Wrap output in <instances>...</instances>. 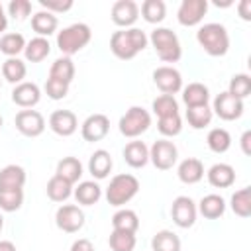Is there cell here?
I'll return each mask as SVG.
<instances>
[{"instance_id": "cell-1", "label": "cell", "mask_w": 251, "mask_h": 251, "mask_svg": "<svg viewBox=\"0 0 251 251\" xmlns=\"http://www.w3.org/2000/svg\"><path fill=\"white\" fill-rule=\"evenodd\" d=\"M149 43V37L143 29L139 27H127V29H118L112 33L110 37V51L122 59V61H129L133 59L137 53H141Z\"/></svg>"}, {"instance_id": "cell-2", "label": "cell", "mask_w": 251, "mask_h": 251, "mask_svg": "<svg viewBox=\"0 0 251 251\" xmlns=\"http://www.w3.org/2000/svg\"><path fill=\"white\" fill-rule=\"evenodd\" d=\"M196 41L210 57H224L229 51V33L226 25L216 22L200 25L196 31Z\"/></svg>"}, {"instance_id": "cell-3", "label": "cell", "mask_w": 251, "mask_h": 251, "mask_svg": "<svg viewBox=\"0 0 251 251\" xmlns=\"http://www.w3.org/2000/svg\"><path fill=\"white\" fill-rule=\"evenodd\" d=\"M92 39V31L90 25L78 22V24H71L67 27H63L57 33V47L65 57H71L75 53H78L80 49H84Z\"/></svg>"}, {"instance_id": "cell-4", "label": "cell", "mask_w": 251, "mask_h": 251, "mask_svg": "<svg viewBox=\"0 0 251 251\" xmlns=\"http://www.w3.org/2000/svg\"><path fill=\"white\" fill-rule=\"evenodd\" d=\"M149 41L163 63H176L182 57V47L176 33L169 27H155L149 35Z\"/></svg>"}, {"instance_id": "cell-5", "label": "cell", "mask_w": 251, "mask_h": 251, "mask_svg": "<svg viewBox=\"0 0 251 251\" xmlns=\"http://www.w3.org/2000/svg\"><path fill=\"white\" fill-rule=\"evenodd\" d=\"M137 192H139V180H137V176H133L129 173H120V175H116L110 180V184L106 188V200H108L110 206L122 208Z\"/></svg>"}, {"instance_id": "cell-6", "label": "cell", "mask_w": 251, "mask_h": 251, "mask_svg": "<svg viewBox=\"0 0 251 251\" xmlns=\"http://www.w3.org/2000/svg\"><path fill=\"white\" fill-rule=\"evenodd\" d=\"M151 126V114L141 106H131L118 122V129L124 137L135 139L141 133H145Z\"/></svg>"}, {"instance_id": "cell-7", "label": "cell", "mask_w": 251, "mask_h": 251, "mask_svg": "<svg viewBox=\"0 0 251 251\" xmlns=\"http://www.w3.org/2000/svg\"><path fill=\"white\" fill-rule=\"evenodd\" d=\"M243 110H245V104L243 100L231 96L227 90L226 92H220L216 98H214V104H212V112L224 120V122H233V120H239L243 116Z\"/></svg>"}, {"instance_id": "cell-8", "label": "cell", "mask_w": 251, "mask_h": 251, "mask_svg": "<svg viewBox=\"0 0 251 251\" xmlns=\"http://www.w3.org/2000/svg\"><path fill=\"white\" fill-rule=\"evenodd\" d=\"M178 159V149L173 141L169 139H159L149 147V161L155 165L159 171H169L175 167Z\"/></svg>"}, {"instance_id": "cell-9", "label": "cell", "mask_w": 251, "mask_h": 251, "mask_svg": "<svg viewBox=\"0 0 251 251\" xmlns=\"http://www.w3.org/2000/svg\"><path fill=\"white\" fill-rule=\"evenodd\" d=\"M55 224L65 233H76L84 226V212L76 204H63L55 212Z\"/></svg>"}, {"instance_id": "cell-10", "label": "cell", "mask_w": 251, "mask_h": 251, "mask_svg": "<svg viewBox=\"0 0 251 251\" xmlns=\"http://www.w3.org/2000/svg\"><path fill=\"white\" fill-rule=\"evenodd\" d=\"M196 216H198V210H196V202L190 198V196H176L173 200V206H171V218L175 222V226L186 229V227H192L194 222H196Z\"/></svg>"}, {"instance_id": "cell-11", "label": "cell", "mask_w": 251, "mask_h": 251, "mask_svg": "<svg viewBox=\"0 0 251 251\" xmlns=\"http://www.w3.org/2000/svg\"><path fill=\"white\" fill-rule=\"evenodd\" d=\"M153 82L155 86L163 92V94H171L175 96L176 92L182 90V75L171 67V65H163V67H157L153 71Z\"/></svg>"}, {"instance_id": "cell-12", "label": "cell", "mask_w": 251, "mask_h": 251, "mask_svg": "<svg viewBox=\"0 0 251 251\" xmlns=\"http://www.w3.org/2000/svg\"><path fill=\"white\" fill-rule=\"evenodd\" d=\"M14 124L16 129L25 137H39L45 131V118L37 110H20Z\"/></svg>"}, {"instance_id": "cell-13", "label": "cell", "mask_w": 251, "mask_h": 251, "mask_svg": "<svg viewBox=\"0 0 251 251\" xmlns=\"http://www.w3.org/2000/svg\"><path fill=\"white\" fill-rule=\"evenodd\" d=\"M208 12V0H182L176 10V20L184 27L198 25Z\"/></svg>"}, {"instance_id": "cell-14", "label": "cell", "mask_w": 251, "mask_h": 251, "mask_svg": "<svg viewBox=\"0 0 251 251\" xmlns=\"http://www.w3.org/2000/svg\"><path fill=\"white\" fill-rule=\"evenodd\" d=\"M110 18H112V22H114L118 27H122V29L133 27V24H135L137 18H139V6H137V2H133V0H118V2L112 4Z\"/></svg>"}, {"instance_id": "cell-15", "label": "cell", "mask_w": 251, "mask_h": 251, "mask_svg": "<svg viewBox=\"0 0 251 251\" xmlns=\"http://www.w3.org/2000/svg\"><path fill=\"white\" fill-rule=\"evenodd\" d=\"M108 131H110V120L104 114H90L80 126V135L88 143L102 141L108 135Z\"/></svg>"}, {"instance_id": "cell-16", "label": "cell", "mask_w": 251, "mask_h": 251, "mask_svg": "<svg viewBox=\"0 0 251 251\" xmlns=\"http://www.w3.org/2000/svg\"><path fill=\"white\" fill-rule=\"evenodd\" d=\"M39 100H41V88L35 82L24 80V82L16 84L12 90V102L24 110L33 108L35 104H39Z\"/></svg>"}, {"instance_id": "cell-17", "label": "cell", "mask_w": 251, "mask_h": 251, "mask_svg": "<svg viewBox=\"0 0 251 251\" xmlns=\"http://www.w3.org/2000/svg\"><path fill=\"white\" fill-rule=\"evenodd\" d=\"M49 127L61 137H69L78 129V120L71 110H55L49 116Z\"/></svg>"}, {"instance_id": "cell-18", "label": "cell", "mask_w": 251, "mask_h": 251, "mask_svg": "<svg viewBox=\"0 0 251 251\" xmlns=\"http://www.w3.org/2000/svg\"><path fill=\"white\" fill-rule=\"evenodd\" d=\"M206 176L214 188H229L235 182V169L227 163H216L208 169Z\"/></svg>"}, {"instance_id": "cell-19", "label": "cell", "mask_w": 251, "mask_h": 251, "mask_svg": "<svg viewBox=\"0 0 251 251\" xmlns=\"http://www.w3.org/2000/svg\"><path fill=\"white\" fill-rule=\"evenodd\" d=\"M176 175H178V180L184 182V184H196L204 178V165L200 159L196 157H188L184 161L178 163V169H176Z\"/></svg>"}, {"instance_id": "cell-20", "label": "cell", "mask_w": 251, "mask_h": 251, "mask_svg": "<svg viewBox=\"0 0 251 251\" xmlns=\"http://www.w3.org/2000/svg\"><path fill=\"white\" fill-rule=\"evenodd\" d=\"M124 161L131 167V169H141L149 163V147L139 141V139H133L129 141L126 147H124Z\"/></svg>"}, {"instance_id": "cell-21", "label": "cell", "mask_w": 251, "mask_h": 251, "mask_svg": "<svg viewBox=\"0 0 251 251\" xmlns=\"http://www.w3.org/2000/svg\"><path fill=\"white\" fill-rule=\"evenodd\" d=\"M114 167V161H112V155L106 151V149H96L90 159H88V173L96 178V180H102L110 175Z\"/></svg>"}, {"instance_id": "cell-22", "label": "cell", "mask_w": 251, "mask_h": 251, "mask_svg": "<svg viewBox=\"0 0 251 251\" xmlns=\"http://www.w3.org/2000/svg\"><path fill=\"white\" fill-rule=\"evenodd\" d=\"M182 102L186 104V108L208 106V102H210V90H208V86L202 84V82H190L188 86L182 88Z\"/></svg>"}, {"instance_id": "cell-23", "label": "cell", "mask_w": 251, "mask_h": 251, "mask_svg": "<svg viewBox=\"0 0 251 251\" xmlns=\"http://www.w3.org/2000/svg\"><path fill=\"white\" fill-rule=\"evenodd\" d=\"M25 184V169L20 165H6L0 171V190H18Z\"/></svg>"}, {"instance_id": "cell-24", "label": "cell", "mask_w": 251, "mask_h": 251, "mask_svg": "<svg viewBox=\"0 0 251 251\" xmlns=\"http://www.w3.org/2000/svg\"><path fill=\"white\" fill-rule=\"evenodd\" d=\"M57 25H59L57 16L47 10H39L31 16V27L37 33V37H49L51 33L57 31Z\"/></svg>"}, {"instance_id": "cell-25", "label": "cell", "mask_w": 251, "mask_h": 251, "mask_svg": "<svg viewBox=\"0 0 251 251\" xmlns=\"http://www.w3.org/2000/svg\"><path fill=\"white\" fill-rule=\"evenodd\" d=\"M196 210L206 218V220H218L226 212V200L220 194H206L198 202Z\"/></svg>"}, {"instance_id": "cell-26", "label": "cell", "mask_w": 251, "mask_h": 251, "mask_svg": "<svg viewBox=\"0 0 251 251\" xmlns=\"http://www.w3.org/2000/svg\"><path fill=\"white\" fill-rule=\"evenodd\" d=\"M55 175L61 176L63 180H67L69 184H75V182H78L80 176H82V163H80L76 157H63V159L57 163Z\"/></svg>"}, {"instance_id": "cell-27", "label": "cell", "mask_w": 251, "mask_h": 251, "mask_svg": "<svg viewBox=\"0 0 251 251\" xmlns=\"http://www.w3.org/2000/svg\"><path fill=\"white\" fill-rule=\"evenodd\" d=\"M73 194H75V198H76L78 204H82V206H92V204H96V202L102 198V188H100V184L94 182V180H82V182H78V186L73 190Z\"/></svg>"}, {"instance_id": "cell-28", "label": "cell", "mask_w": 251, "mask_h": 251, "mask_svg": "<svg viewBox=\"0 0 251 251\" xmlns=\"http://www.w3.org/2000/svg\"><path fill=\"white\" fill-rule=\"evenodd\" d=\"M27 75V67L25 63L20 59V57H8L4 63H2V76L10 82V84H20L24 82Z\"/></svg>"}, {"instance_id": "cell-29", "label": "cell", "mask_w": 251, "mask_h": 251, "mask_svg": "<svg viewBox=\"0 0 251 251\" xmlns=\"http://www.w3.org/2000/svg\"><path fill=\"white\" fill-rule=\"evenodd\" d=\"M47 78H55V80H61L65 84H71L73 78H75V63L71 57H59L53 61L51 69H49V76Z\"/></svg>"}, {"instance_id": "cell-30", "label": "cell", "mask_w": 251, "mask_h": 251, "mask_svg": "<svg viewBox=\"0 0 251 251\" xmlns=\"http://www.w3.org/2000/svg\"><path fill=\"white\" fill-rule=\"evenodd\" d=\"M112 229L135 233L139 229V218H137V214L133 210H129V208H120L112 216Z\"/></svg>"}, {"instance_id": "cell-31", "label": "cell", "mask_w": 251, "mask_h": 251, "mask_svg": "<svg viewBox=\"0 0 251 251\" xmlns=\"http://www.w3.org/2000/svg\"><path fill=\"white\" fill-rule=\"evenodd\" d=\"M49 53H51V45L47 37H33L25 43V49H24L25 61L29 63H41L43 59H47Z\"/></svg>"}, {"instance_id": "cell-32", "label": "cell", "mask_w": 251, "mask_h": 251, "mask_svg": "<svg viewBox=\"0 0 251 251\" xmlns=\"http://www.w3.org/2000/svg\"><path fill=\"white\" fill-rule=\"evenodd\" d=\"M45 192H47L49 200H53V202H65V200L73 194V184H69V182L63 180L61 176L53 175V176L47 180Z\"/></svg>"}, {"instance_id": "cell-33", "label": "cell", "mask_w": 251, "mask_h": 251, "mask_svg": "<svg viewBox=\"0 0 251 251\" xmlns=\"http://www.w3.org/2000/svg\"><path fill=\"white\" fill-rule=\"evenodd\" d=\"M229 206H231V212L239 218H249L251 216V188L245 186V188H239L231 194V200H229Z\"/></svg>"}, {"instance_id": "cell-34", "label": "cell", "mask_w": 251, "mask_h": 251, "mask_svg": "<svg viewBox=\"0 0 251 251\" xmlns=\"http://www.w3.org/2000/svg\"><path fill=\"white\" fill-rule=\"evenodd\" d=\"M151 249L153 251H180V239L175 231L171 229H161L153 235L151 239Z\"/></svg>"}, {"instance_id": "cell-35", "label": "cell", "mask_w": 251, "mask_h": 251, "mask_svg": "<svg viewBox=\"0 0 251 251\" xmlns=\"http://www.w3.org/2000/svg\"><path fill=\"white\" fill-rule=\"evenodd\" d=\"M206 143H208L210 151H214V153L220 155V153H226V151L231 147V135H229V131L224 129V127H214V129L208 131Z\"/></svg>"}, {"instance_id": "cell-36", "label": "cell", "mask_w": 251, "mask_h": 251, "mask_svg": "<svg viewBox=\"0 0 251 251\" xmlns=\"http://www.w3.org/2000/svg\"><path fill=\"white\" fill-rule=\"evenodd\" d=\"M214 112L210 106H200V108H186V122L192 129H204L212 124Z\"/></svg>"}, {"instance_id": "cell-37", "label": "cell", "mask_w": 251, "mask_h": 251, "mask_svg": "<svg viewBox=\"0 0 251 251\" xmlns=\"http://www.w3.org/2000/svg\"><path fill=\"white\" fill-rule=\"evenodd\" d=\"M25 37L22 33H4L0 37V51L6 55V57H18L24 49H25Z\"/></svg>"}, {"instance_id": "cell-38", "label": "cell", "mask_w": 251, "mask_h": 251, "mask_svg": "<svg viewBox=\"0 0 251 251\" xmlns=\"http://www.w3.org/2000/svg\"><path fill=\"white\" fill-rule=\"evenodd\" d=\"M141 16L147 24H161L167 16V6L163 0H145L141 4Z\"/></svg>"}, {"instance_id": "cell-39", "label": "cell", "mask_w": 251, "mask_h": 251, "mask_svg": "<svg viewBox=\"0 0 251 251\" xmlns=\"http://www.w3.org/2000/svg\"><path fill=\"white\" fill-rule=\"evenodd\" d=\"M135 233H129V231H118V229H112L110 237H108V245L112 251H133L135 249Z\"/></svg>"}, {"instance_id": "cell-40", "label": "cell", "mask_w": 251, "mask_h": 251, "mask_svg": "<svg viewBox=\"0 0 251 251\" xmlns=\"http://www.w3.org/2000/svg\"><path fill=\"white\" fill-rule=\"evenodd\" d=\"M227 92L239 100H245L251 92V76L247 73H237L229 78V86H227Z\"/></svg>"}, {"instance_id": "cell-41", "label": "cell", "mask_w": 251, "mask_h": 251, "mask_svg": "<svg viewBox=\"0 0 251 251\" xmlns=\"http://www.w3.org/2000/svg\"><path fill=\"white\" fill-rule=\"evenodd\" d=\"M151 108H153V112H155L157 118H165V116L178 114V102H176V98L171 96V94H161V96H157V98L153 100Z\"/></svg>"}, {"instance_id": "cell-42", "label": "cell", "mask_w": 251, "mask_h": 251, "mask_svg": "<svg viewBox=\"0 0 251 251\" xmlns=\"http://www.w3.org/2000/svg\"><path fill=\"white\" fill-rule=\"evenodd\" d=\"M24 204V188L18 190H0V210L2 212H16Z\"/></svg>"}, {"instance_id": "cell-43", "label": "cell", "mask_w": 251, "mask_h": 251, "mask_svg": "<svg viewBox=\"0 0 251 251\" xmlns=\"http://www.w3.org/2000/svg\"><path fill=\"white\" fill-rule=\"evenodd\" d=\"M157 129L161 131V135L165 137H175L182 131V120L180 114H173V116H165L157 120Z\"/></svg>"}, {"instance_id": "cell-44", "label": "cell", "mask_w": 251, "mask_h": 251, "mask_svg": "<svg viewBox=\"0 0 251 251\" xmlns=\"http://www.w3.org/2000/svg\"><path fill=\"white\" fill-rule=\"evenodd\" d=\"M31 14V2L29 0H12L8 4V16H12L18 22H24Z\"/></svg>"}, {"instance_id": "cell-45", "label": "cell", "mask_w": 251, "mask_h": 251, "mask_svg": "<svg viewBox=\"0 0 251 251\" xmlns=\"http://www.w3.org/2000/svg\"><path fill=\"white\" fill-rule=\"evenodd\" d=\"M45 94L51 100H63L69 94V84H65L61 80H55V78H47L45 80Z\"/></svg>"}, {"instance_id": "cell-46", "label": "cell", "mask_w": 251, "mask_h": 251, "mask_svg": "<svg viewBox=\"0 0 251 251\" xmlns=\"http://www.w3.org/2000/svg\"><path fill=\"white\" fill-rule=\"evenodd\" d=\"M39 6L51 14H63L73 8V0H39Z\"/></svg>"}, {"instance_id": "cell-47", "label": "cell", "mask_w": 251, "mask_h": 251, "mask_svg": "<svg viewBox=\"0 0 251 251\" xmlns=\"http://www.w3.org/2000/svg\"><path fill=\"white\" fill-rule=\"evenodd\" d=\"M237 12L243 22H251V0H241L237 4Z\"/></svg>"}, {"instance_id": "cell-48", "label": "cell", "mask_w": 251, "mask_h": 251, "mask_svg": "<svg viewBox=\"0 0 251 251\" xmlns=\"http://www.w3.org/2000/svg\"><path fill=\"white\" fill-rule=\"evenodd\" d=\"M71 251H94V245H92V241H90V239H86V237H80V239L73 241V245H71Z\"/></svg>"}, {"instance_id": "cell-49", "label": "cell", "mask_w": 251, "mask_h": 251, "mask_svg": "<svg viewBox=\"0 0 251 251\" xmlns=\"http://www.w3.org/2000/svg\"><path fill=\"white\" fill-rule=\"evenodd\" d=\"M241 151L245 153V155H251V129H247V131H243V135H241Z\"/></svg>"}, {"instance_id": "cell-50", "label": "cell", "mask_w": 251, "mask_h": 251, "mask_svg": "<svg viewBox=\"0 0 251 251\" xmlns=\"http://www.w3.org/2000/svg\"><path fill=\"white\" fill-rule=\"evenodd\" d=\"M6 27H8V16H6L4 6L0 4V33H2V31H6Z\"/></svg>"}, {"instance_id": "cell-51", "label": "cell", "mask_w": 251, "mask_h": 251, "mask_svg": "<svg viewBox=\"0 0 251 251\" xmlns=\"http://www.w3.org/2000/svg\"><path fill=\"white\" fill-rule=\"evenodd\" d=\"M0 251H18V249H16V245H14L12 241L2 239V241H0Z\"/></svg>"}, {"instance_id": "cell-52", "label": "cell", "mask_w": 251, "mask_h": 251, "mask_svg": "<svg viewBox=\"0 0 251 251\" xmlns=\"http://www.w3.org/2000/svg\"><path fill=\"white\" fill-rule=\"evenodd\" d=\"M214 4H216L218 8H220V6H222V8H226V6H231V0H227V2H220V0H218V2H214Z\"/></svg>"}, {"instance_id": "cell-53", "label": "cell", "mask_w": 251, "mask_h": 251, "mask_svg": "<svg viewBox=\"0 0 251 251\" xmlns=\"http://www.w3.org/2000/svg\"><path fill=\"white\" fill-rule=\"evenodd\" d=\"M2 227H4V218H2V214H0V231H2Z\"/></svg>"}, {"instance_id": "cell-54", "label": "cell", "mask_w": 251, "mask_h": 251, "mask_svg": "<svg viewBox=\"0 0 251 251\" xmlns=\"http://www.w3.org/2000/svg\"><path fill=\"white\" fill-rule=\"evenodd\" d=\"M2 124H4V120H2V116H0V127H2Z\"/></svg>"}]
</instances>
